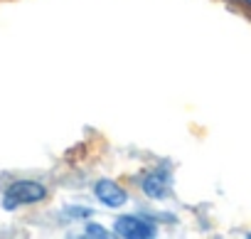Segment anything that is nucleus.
Returning a JSON list of instances; mask_svg holds the SVG:
<instances>
[{
  "mask_svg": "<svg viewBox=\"0 0 251 239\" xmlns=\"http://www.w3.org/2000/svg\"><path fill=\"white\" fill-rule=\"evenodd\" d=\"M170 183H173V173H170L168 168H153L151 173L143 175L141 187H143V192H146L148 197L163 200V197H168V192H170Z\"/></svg>",
  "mask_w": 251,
  "mask_h": 239,
  "instance_id": "nucleus-2",
  "label": "nucleus"
},
{
  "mask_svg": "<svg viewBox=\"0 0 251 239\" xmlns=\"http://www.w3.org/2000/svg\"><path fill=\"white\" fill-rule=\"evenodd\" d=\"M86 234H99V237H106V232L99 227V224H89V229H86Z\"/></svg>",
  "mask_w": 251,
  "mask_h": 239,
  "instance_id": "nucleus-5",
  "label": "nucleus"
},
{
  "mask_svg": "<svg viewBox=\"0 0 251 239\" xmlns=\"http://www.w3.org/2000/svg\"><path fill=\"white\" fill-rule=\"evenodd\" d=\"M45 195H47V187L42 183L20 180V183H13L3 192V205L8 210H15V207H23V205H35V202L45 200Z\"/></svg>",
  "mask_w": 251,
  "mask_h": 239,
  "instance_id": "nucleus-1",
  "label": "nucleus"
},
{
  "mask_svg": "<svg viewBox=\"0 0 251 239\" xmlns=\"http://www.w3.org/2000/svg\"><path fill=\"white\" fill-rule=\"evenodd\" d=\"M94 192H96L99 202H103L106 207H118V205L126 202V192H123V187L116 185L113 180H99L96 187H94Z\"/></svg>",
  "mask_w": 251,
  "mask_h": 239,
  "instance_id": "nucleus-4",
  "label": "nucleus"
},
{
  "mask_svg": "<svg viewBox=\"0 0 251 239\" xmlns=\"http://www.w3.org/2000/svg\"><path fill=\"white\" fill-rule=\"evenodd\" d=\"M116 232L121 237H128V239H146V237H153L155 234V227L143 219V217H136V214H123L116 219Z\"/></svg>",
  "mask_w": 251,
  "mask_h": 239,
  "instance_id": "nucleus-3",
  "label": "nucleus"
},
{
  "mask_svg": "<svg viewBox=\"0 0 251 239\" xmlns=\"http://www.w3.org/2000/svg\"><path fill=\"white\" fill-rule=\"evenodd\" d=\"M244 3H246V5H249V8H251V0H244Z\"/></svg>",
  "mask_w": 251,
  "mask_h": 239,
  "instance_id": "nucleus-6",
  "label": "nucleus"
}]
</instances>
